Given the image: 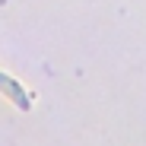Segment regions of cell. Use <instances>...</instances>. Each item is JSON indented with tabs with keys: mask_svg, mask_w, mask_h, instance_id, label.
Segmentation results:
<instances>
[{
	"mask_svg": "<svg viewBox=\"0 0 146 146\" xmlns=\"http://www.w3.org/2000/svg\"><path fill=\"white\" fill-rule=\"evenodd\" d=\"M0 92H3L16 108H22V111H29V108H32V95L22 89V86L10 76V73H3V70H0Z\"/></svg>",
	"mask_w": 146,
	"mask_h": 146,
	"instance_id": "cell-1",
	"label": "cell"
}]
</instances>
